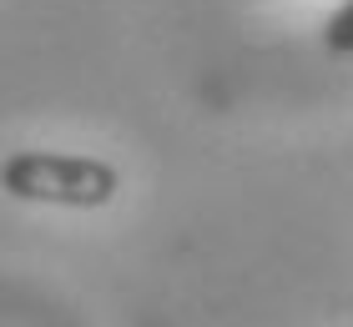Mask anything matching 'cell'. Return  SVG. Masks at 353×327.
<instances>
[{
    "instance_id": "1",
    "label": "cell",
    "mask_w": 353,
    "mask_h": 327,
    "mask_svg": "<svg viewBox=\"0 0 353 327\" xmlns=\"http://www.w3.org/2000/svg\"><path fill=\"white\" fill-rule=\"evenodd\" d=\"M0 191L15 202L96 211L121 191V171L101 156L81 151H15L0 167Z\"/></svg>"
},
{
    "instance_id": "2",
    "label": "cell",
    "mask_w": 353,
    "mask_h": 327,
    "mask_svg": "<svg viewBox=\"0 0 353 327\" xmlns=\"http://www.w3.org/2000/svg\"><path fill=\"white\" fill-rule=\"evenodd\" d=\"M323 45L333 56H353V0H343L323 25Z\"/></svg>"
}]
</instances>
